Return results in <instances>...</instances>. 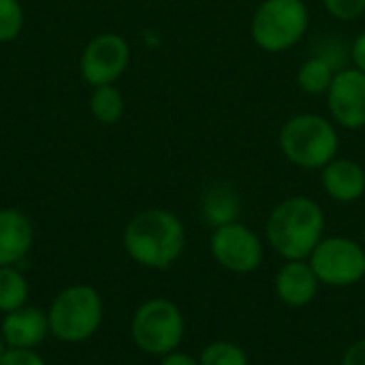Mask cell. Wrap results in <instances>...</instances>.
Wrapping results in <instances>:
<instances>
[{
    "label": "cell",
    "instance_id": "cell-20",
    "mask_svg": "<svg viewBox=\"0 0 365 365\" xmlns=\"http://www.w3.org/2000/svg\"><path fill=\"white\" fill-rule=\"evenodd\" d=\"M24 30V6L19 0H0V45L13 43Z\"/></svg>",
    "mask_w": 365,
    "mask_h": 365
},
{
    "label": "cell",
    "instance_id": "cell-26",
    "mask_svg": "<svg viewBox=\"0 0 365 365\" xmlns=\"http://www.w3.org/2000/svg\"><path fill=\"white\" fill-rule=\"evenodd\" d=\"M6 351H9V346H6V342H4V338H2V334H0V361H2V357L6 355Z\"/></svg>",
    "mask_w": 365,
    "mask_h": 365
},
{
    "label": "cell",
    "instance_id": "cell-2",
    "mask_svg": "<svg viewBox=\"0 0 365 365\" xmlns=\"http://www.w3.org/2000/svg\"><path fill=\"white\" fill-rule=\"evenodd\" d=\"M327 218L321 203L308 195L278 201L265 220V244L284 261H308L325 237Z\"/></svg>",
    "mask_w": 365,
    "mask_h": 365
},
{
    "label": "cell",
    "instance_id": "cell-14",
    "mask_svg": "<svg viewBox=\"0 0 365 365\" xmlns=\"http://www.w3.org/2000/svg\"><path fill=\"white\" fill-rule=\"evenodd\" d=\"M34 244L32 220L17 207L0 210V267L19 265Z\"/></svg>",
    "mask_w": 365,
    "mask_h": 365
},
{
    "label": "cell",
    "instance_id": "cell-3",
    "mask_svg": "<svg viewBox=\"0 0 365 365\" xmlns=\"http://www.w3.org/2000/svg\"><path fill=\"white\" fill-rule=\"evenodd\" d=\"M278 148L293 167L321 171L340 154V133L329 115L302 111L280 126Z\"/></svg>",
    "mask_w": 365,
    "mask_h": 365
},
{
    "label": "cell",
    "instance_id": "cell-16",
    "mask_svg": "<svg viewBox=\"0 0 365 365\" xmlns=\"http://www.w3.org/2000/svg\"><path fill=\"white\" fill-rule=\"evenodd\" d=\"M338 71L340 68L327 56L312 51V56H308L299 64L295 73V83L308 96H325Z\"/></svg>",
    "mask_w": 365,
    "mask_h": 365
},
{
    "label": "cell",
    "instance_id": "cell-7",
    "mask_svg": "<svg viewBox=\"0 0 365 365\" xmlns=\"http://www.w3.org/2000/svg\"><path fill=\"white\" fill-rule=\"evenodd\" d=\"M319 282L331 289L355 287L365 278V248L346 235H325L308 257Z\"/></svg>",
    "mask_w": 365,
    "mask_h": 365
},
{
    "label": "cell",
    "instance_id": "cell-17",
    "mask_svg": "<svg viewBox=\"0 0 365 365\" xmlns=\"http://www.w3.org/2000/svg\"><path fill=\"white\" fill-rule=\"evenodd\" d=\"M126 109V101L122 90L115 83L96 86L90 94V113L103 126H113L122 120Z\"/></svg>",
    "mask_w": 365,
    "mask_h": 365
},
{
    "label": "cell",
    "instance_id": "cell-8",
    "mask_svg": "<svg viewBox=\"0 0 365 365\" xmlns=\"http://www.w3.org/2000/svg\"><path fill=\"white\" fill-rule=\"evenodd\" d=\"M210 255L227 272L246 276L255 274L265 259L263 237L242 220L212 229Z\"/></svg>",
    "mask_w": 365,
    "mask_h": 365
},
{
    "label": "cell",
    "instance_id": "cell-27",
    "mask_svg": "<svg viewBox=\"0 0 365 365\" xmlns=\"http://www.w3.org/2000/svg\"><path fill=\"white\" fill-rule=\"evenodd\" d=\"M361 244H364V248H365V231H364V235H361Z\"/></svg>",
    "mask_w": 365,
    "mask_h": 365
},
{
    "label": "cell",
    "instance_id": "cell-10",
    "mask_svg": "<svg viewBox=\"0 0 365 365\" xmlns=\"http://www.w3.org/2000/svg\"><path fill=\"white\" fill-rule=\"evenodd\" d=\"M327 115L338 128L364 130L365 128V73L346 66L336 73L327 94Z\"/></svg>",
    "mask_w": 365,
    "mask_h": 365
},
{
    "label": "cell",
    "instance_id": "cell-1",
    "mask_svg": "<svg viewBox=\"0 0 365 365\" xmlns=\"http://www.w3.org/2000/svg\"><path fill=\"white\" fill-rule=\"evenodd\" d=\"M122 246L137 265L165 272L173 267L186 250V227L171 210L148 207L126 222Z\"/></svg>",
    "mask_w": 365,
    "mask_h": 365
},
{
    "label": "cell",
    "instance_id": "cell-24",
    "mask_svg": "<svg viewBox=\"0 0 365 365\" xmlns=\"http://www.w3.org/2000/svg\"><path fill=\"white\" fill-rule=\"evenodd\" d=\"M340 365H365V338L353 342V344L344 351Z\"/></svg>",
    "mask_w": 365,
    "mask_h": 365
},
{
    "label": "cell",
    "instance_id": "cell-13",
    "mask_svg": "<svg viewBox=\"0 0 365 365\" xmlns=\"http://www.w3.org/2000/svg\"><path fill=\"white\" fill-rule=\"evenodd\" d=\"M0 334L9 349L34 351L49 336L47 312H43L41 308H30V306L13 310V312L4 314Z\"/></svg>",
    "mask_w": 365,
    "mask_h": 365
},
{
    "label": "cell",
    "instance_id": "cell-22",
    "mask_svg": "<svg viewBox=\"0 0 365 365\" xmlns=\"http://www.w3.org/2000/svg\"><path fill=\"white\" fill-rule=\"evenodd\" d=\"M0 365H47L45 359L34 353V351H26V349H9L6 355L2 357Z\"/></svg>",
    "mask_w": 365,
    "mask_h": 365
},
{
    "label": "cell",
    "instance_id": "cell-11",
    "mask_svg": "<svg viewBox=\"0 0 365 365\" xmlns=\"http://www.w3.org/2000/svg\"><path fill=\"white\" fill-rule=\"evenodd\" d=\"M321 287L323 284L319 282L308 261H284L274 276L276 297L280 304L295 310L310 306L317 299Z\"/></svg>",
    "mask_w": 365,
    "mask_h": 365
},
{
    "label": "cell",
    "instance_id": "cell-19",
    "mask_svg": "<svg viewBox=\"0 0 365 365\" xmlns=\"http://www.w3.org/2000/svg\"><path fill=\"white\" fill-rule=\"evenodd\" d=\"M199 365H250L248 353L229 340H214L199 353Z\"/></svg>",
    "mask_w": 365,
    "mask_h": 365
},
{
    "label": "cell",
    "instance_id": "cell-4",
    "mask_svg": "<svg viewBox=\"0 0 365 365\" xmlns=\"http://www.w3.org/2000/svg\"><path fill=\"white\" fill-rule=\"evenodd\" d=\"M310 28L306 0H261L250 17V38L265 53H284L304 41Z\"/></svg>",
    "mask_w": 365,
    "mask_h": 365
},
{
    "label": "cell",
    "instance_id": "cell-15",
    "mask_svg": "<svg viewBox=\"0 0 365 365\" xmlns=\"http://www.w3.org/2000/svg\"><path fill=\"white\" fill-rule=\"evenodd\" d=\"M242 199L237 190L229 184H214L205 190L201 199V218L210 229L240 220Z\"/></svg>",
    "mask_w": 365,
    "mask_h": 365
},
{
    "label": "cell",
    "instance_id": "cell-18",
    "mask_svg": "<svg viewBox=\"0 0 365 365\" xmlns=\"http://www.w3.org/2000/svg\"><path fill=\"white\" fill-rule=\"evenodd\" d=\"M28 282L15 265L0 267V312L9 314L19 310L28 302Z\"/></svg>",
    "mask_w": 365,
    "mask_h": 365
},
{
    "label": "cell",
    "instance_id": "cell-25",
    "mask_svg": "<svg viewBox=\"0 0 365 365\" xmlns=\"http://www.w3.org/2000/svg\"><path fill=\"white\" fill-rule=\"evenodd\" d=\"M160 365H199V359L178 349V351L160 357Z\"/></svg>",
    "mask_w": 365,
    "mask_h": 365
},
{
    "label": "cell",
    "instance_id": "cell-21",
    "mask_svg": "<svg viewBox=\"0 0 365 365\" xmlns=\"http://www.w3.org/2000/svg\"><path fill=\"white\" fill-rule=\"evenodd\" d=\"M321 2L327 15H331L336 21L353 24L365 15V0H321Z\"/></svg>",
    "mask_w": 365,
    "mask_h": 365
},
{
    "label": "cell",
    "instance_id": "cell-23",
    "mask_svg": "<svg viewBox=\"0 0 365 365\" xmlns=\"http://www.w3.org/2000/svg\"><path fill=\"white\" fill-rule=\"evenodd\" d=\"M349 60L351 66H355L357 71L365 73V30H361L359 34H355V38L349 45Z\"/></svg>",
    "mask_w": 365,
    "mask_h": 365
},
{
    "label": "cell",
    "instance_id": "cell-5",
    "mask_svg": "<svg viewBox=\"0 0 365 365\" xmlns=\"http://www.w3.org/2000/svg\"><path fill=\"white\" fill-rule=\"evenodd\" d=\"M103 299L94 287H66L49 306V334L66 344L86 342L98 331L103 323Z\"/></svg>",
    "mask_w": 365,
    "mask_h": 365
},
{
    "label": "cell",
    "instance_id": "cell-12",
    "mask_svg": "<svg viewBox=\"0 0 365 365\" xmlns=\"http://www.w3.org/2000/svg\"><path fill=\"white\" fill-rule=\"evenodd\" d=\"M321 188L336 203H357L365 195V167L355 158L336 156L321 169Z\"/></svg>",
    "mask_w": 365,
    "mask_h": 365
},
{
    "label": "cell",
    "instance_id": "cell-6",
    "mask_svg": "<svg viewBox=\"0 0 365 365\" xmlns=\"http://www.w3.org/2000/svg\"><path fill=\"white\" fill-rule=\"evenodd\" d=\"M186 334V321L178 304L167 297L143 302L130 321V336L139 351L152 357H165L180 349Z\"/></svg>",
    "mask_w": 365,
    "mask_h": 365
},
{
    "label": "cell",
    "instance_id": "cell-9",
    "mask_svg": "<svg viewBox=\"0 0 365 365\" xmlns=\"http://www.w3.org/2000/svg\"><path fill=\"white\" fill-rule=\"evenodd\" d=\"M130 64V45L122 34L103 32L88 41L79 56V73L92 88L115 83Z\"/></svg>",
    "mask_w": 365,
    "mask_h": 365
}]
</instances>
